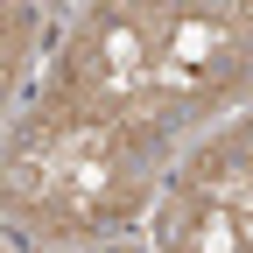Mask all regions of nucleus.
Masks as SVG:
<instances>
[{"label": "nucleus", "instance_id": "f257e3e1", "mask_svg": "<svg viewBox=\"0 0 253 253\" xmlns=\"http://www.w3.org/2000/svg\"><path fill=\"white\" fill-rule=\"evenodd\" d=\"M155 162L162 134L42 99L0 155V211L21 218L36 239H91L148 204Z\"/></svg>", "mask_w": 253, "mask_h": 253}, {"label": "nucleus", "instance_id": "f03ea898", "mask_svg": "<svg viewBox=\"0 0 253 253\" xmlns=\"http://www.w3.org/2000/svg\"><path fill=\"white\" fill-rule=\"evenodd\" d=\"M49 99L91 113V120H120L141 134L155 126V49H148V7H84L71 21V36L56 49V78Z\"/></svg>", "mask_w": 253, "mask_h": 253}, {"label": "nucleus", "instance_id": "7ed1b4c3", "mask_svg": "<svg viewBox=\"0 0 253 253\" xmlns=\"http://www.w3.org/2000/svg\"><path fill=\"white\" fill-rule=\"evenodd\" d=\"M155 126L225 106L246 78V7H148Z\"/></svg>", "mask_w": 253, "mask_h": 253}, {"label": "nucleus", "instance_id": "20e7f679", "mask_svg": "<svg viewBox=\"0 0 253 253\" xmlns=\"http://www.w3.org/2000/svg\"><path fill=\"white\" fill-rule=\"evenodd\" d=\"M162 253H253V169L239 120L218 141H204L169 183Z\"/></svg>", "mask_w": 253, "mask_h": 253}, {"label": "nucleus", "instance_id": "39448f33", "mask_svg": "<svg viewBox=\"0 0 253 253\" xmlns=\"http://www.w3.org/2000/svg\"><path fill=\"white\" fill-rule=\"evenodd\" d=\"M28 42H36V14H28V7H0V106H7V91L21 78Z\"/></svg>", "mask_w": 253, "mask_h": 253}]
</instances>
